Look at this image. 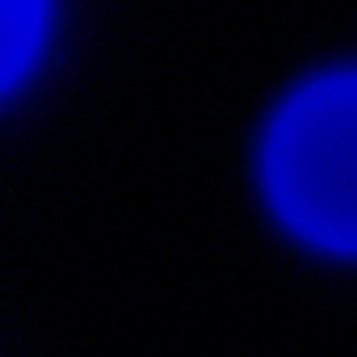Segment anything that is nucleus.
I'll return each mask as SVG.
<instances>
[{
    "label": "nucleus",
    "instance_id": "obj_1",
    "mask_svg": "<svg viewBox=\"0 0 357 357\" xmlns=\"http://www.w3.org/2000/svg\"><path fill=\"white\" fill-rule=\"evenodd\" d=\"M273 211L311 244L357 252V72L298 89L269 126Z\"/></svg>",
    "mask_w": 357,
    "mask_h": 357
},
{
    "label": "nucleus",
    "instance_id": "obj_2",
    "mask_svg": "<svg viewBox=\"0 0 357 357\" xmlns=\"http://www.w3.org/2000/svg\"><path fill=\"white\" fill-rule=\"evenodd\" d=\"M47 0H0V89H9L38 55Z\"/></svg>",
    "mask_w": 357,
    "mask_h": 357
}]
</instances>
